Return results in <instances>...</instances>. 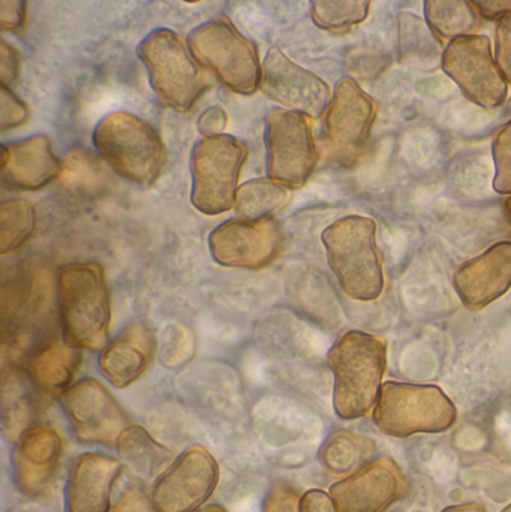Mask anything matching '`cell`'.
<instances>
[{
	"label": "cell",
	"mask_w": 511,
	"mask_h": 512,
	"mask_svg": "<svg viewBox=\"0 0 511 512\" xmlns=\"http://www.w3.org/2000/svg\"><path fill=\"white\" fill-rule=\"evenodd\" d=\"M110 512H161L156 508L152 496L141 484H128L114 502Z\"/></svg>",
	"instance_id": "d6a6232c"
},
{
	"label": "cell",
	"mask_w": 511,
	"mask_h": 512,
	"mask_svg": "<svg viewBox=\"0 0 511 512\" xmlns=\"http://www.w3.org/2000/svg\"><path fill=\"white\" fill-rule=\"evenodd\" d=\"M219 483V465L206 448L189 447L156 478L152 496L161 512H195L212 498Z\"/></svg>",
	"instance_id": "7c38bea8"
},
{
	"label": "cell",
	"mask_w": 511,
	"mask_h": 512,
	"mask_svg": "<svg viewBox=\"0 0 511 512\" xmlns=\"http://www.w3.org/2000/svg\"><path fill=\"white\" fill-rule=\"evenodd\" d=\"M321 240L342 292L351 300H377L384 289V276L374 219L345 216L330 224Z\"/></svg>",
	"instance_id": "3957f363"
},
{
	"label": "cell",
	"mask_w": 511,
	"mask_h": 512,
	"mask_svg": "<svg viewBox=\"0 0 511 512\" xmlns=\"http://www.w3.org/2000/svg\"><path fill=\"white\" fill-rule=\"evenodd\" d=\"M93 143L101 158L135 185H153L167 161L155 129L126 111H114L101 119L93 131Z\"/></svg>",
	"instance_id": "277c9868"
},
{
	"label": "cell",
	"mask_w": 511,
	"mask_h": 512,
	"mask_svg": "<svg viewBox=\"0 0 511 512\" xmlns=\"http://www.w3.org/2000/svg\"><path fill=\"white\" fill-rule=\"evenodd\" d=\"M495 62L507 83L511 84V14L501 18L495 30Z\"/></svg>",
	"instance_id": "d590c367"
},
{
	"label": "cell",
	"mask_w": 511,
	"mask_h": 512,
	"mask_svg": "<svg viewBox=\"0 0 511 512\" xmlns=\"http://www.w3.org/2000/svg\"><path fill=\"white\" fill-rule=\"evenodd\" d=\"M29 117L26 104L21 102L8 86H2L0 89V129L3 132L8 129L17 128L23 125Z\"/></svg>",
	"instance_id": "836d02e7"
},
{
	"label": "cell",
	"mask_w": 511,
	"mask_h": 512,
	"mask_svg": "<svg viewBox=\"0 0 511 512\" xmlns=\"http://www.w3.org/2000/svg\"><path fill=\"white\" fill-rule=\"evenodd\" d=\"M246 158L248 147L231 135L201 137L191 153L192 206L207 216L233 209Z\"/></svg>",
	"instance_id": "ba28073f"
},
{
	"label": "cell",
	"mask_w": 511,
	"mask_h": 512,
	"mask_svg": "<svg viewBox=\"0 0 511 512\" xmlns=\"http://www.w3.org/2000/svg\"><path fill=\"white\" fill-rule=\"evenodd\" d=\"M279 249L281 230L272 219H230L209 236L210 255L224 267L260 270L278 256Z\"/></svg>",
	"instance_id": "9a60e30c"
},
{
	"label": "cell",
	"mask_w": 511,
	"mask_h": 512,
	"mask_svg": "<svg viewBox=\"0 0 511 512\" xmlns=\"http://www.w3.org/2000/svg\"><path fill=\"white\" fill-rule=\"evenodd\" d=\"M119 459L84 453L72 462L65 487V512H110L111 495L122 475Z\"/></svg>",
	"instance_id": "ac0fdd59"
},
{
	"label": "cell",
	"mask_w": 511,
	"mask_h": 512,
	"mask_svg": "<svg viewBox=\"0 0 511 512\" xmlns=\"http://www.w3.org/2000/svg\"><path fill=\"white\" fill-rule=\"evenodd\" d=\"M195 512H227L221 505H209V507H203L201 510Z\"/></svg>",
	"instance_id": "7bdbcfd3"
},
{
	"label": "cell",
	"mask_w": 511,
	"mask_h": 512,
	"mask_svg": "<svg viewBox=\"0 0 511 512\" xmlns=\"http://www.w3.org/2000/svg\"><path fill=\"white\" fill-rule=\"evenodd\" d=\"M260 89L285 110L320 119L329 107L330 89L323 78L272 48L261 65Z\"/></svg>",
	"instance_id": "5bb4252c"
},
{
	"label": "cell",
	"mask_w": 511,
	"mask_h": 512,
	"mask_svg": "<svg viewBox=\"0 0 511 512\" xmlns=\"http://www.w3.org/2000/svg\"><path fill=\"white\" fill-rule=\"evenodd\" d=\"M57 306L66 346L75 351H102L108 345L110 295L101 265L74 262L59 268Z\"/></svg>",
	"instance_id": "6da1fadb"
},
{
	"label": "cell",
	"mask_w": 511,
	"mask_h": 512,
	"mask_svg": "<svg viewBox=\"0 0 511 512\" xmlns=\"http://www.w3.org/2000/svg\"><path fill=\"white\" fill-rule=\"evenodd\" d=\"M456 417L455 405L441 388L402 382L383 384L374 411L378 429L399 439L446 432Z\"/></svg>",
	"instance_id": "8992f818"
},
{
	"label": "cell",
	"mask_w": 511,
	"mask_h": 512,
	"mask_svg": "<svg viewBox=\"0 0 511 512\" xmlns=\"http://www.w3.org/2000/svg\"><path fill=\"white\" fill-rule=\"evenodd\" d=\"M371 2H311V17L318 27L330 32H345L368 18Z\"/></svg>",
	"instance_id": "4dcf8cb0"
},
{
	"label": "cell",
	"mask_w": 511,
	"mask_h": 512,
	"mask_svg": "<svg viewBox=\"0 0 511 512\" xmlns=\"http://www.w3.org/2000/svg\"><path fill=\"white\" fill-rule=\"evenodd\" d=\"M80 355L65 343L53 342L29 361V375L36 387L62 396L71 387Z\"/></svg>",
	"instance_id": "cb8c5ba5"
},
{
	"label": "cell",
	"mask_w": 511,
	"mask_h": 512,
	"mask_svg": "<svg viewBox=\"0 0 511 512\" xmlns=\"http://www.w3.org/2000/svg\"><path fill=\"white\" fill-rule=\"evenodd\" d=\"M333 384V408L342 420L365 417L377 405L387 363L386 340L365 331L342 334L327 354Z\"/></svg>",
	"instance_id": "7a4b0ae2"
},
{
	"label": "cell",
	"mask_w": 511,
	"mask_h": 512,
	"mask_svg": "<svg viewBox=\"0 0 511 512\" xmlns=\"http://www.w3.org/2000/svg\"><path fill=\"white\" fill-rule=\"evenodd\" d=\"M368 459V442L348 432L333 433L320 451L323 468L335 477H348Z\"/></svg>",
	"instance_id": "f1b7e54d"
},
{
	"label": "cell",
	"mask_w": 511,
	"mask_h": 512,
	"mask_svg": "<svg viewBox=\"0 0 511 512\" xmlns=\"http://www.w3.org/2000/svg\"><path fill=\"white\" fill-rule=\"evenodd\" d=\"M189 50L198 63L215 72L222 84L239 95L260 87L257 47L225 18H213L189 33Z\"/></svg>",
	"instance_id": "52a82bcc"
},
{
	"label": "cell",
	"mask_w": 511,
	"mask_h": 512,
	"mask_svg": "<svg viewBox=\"0 0 511 512\" xmlns=\"http://www.w3.org/2000/svg\"><path fill=\"white\" fill-rule=\"evenodd\" d=\"M473 3L486 20L500 21L511 14V0H476Z\"/></svg>",
	"instance_id": "60d3db41"
},
{
	"label": "cell",
	"mask_w": 511,
	"mask_h": 512,
	"mask_svg": "<svg viewBox=\"0 0 511 512\" xmlns=\"http://www.w3.org/2000/svg\"><path fill=\"white\" fill-rule=\"evenodd\" d=\"M227 113L221 107H210L209 110L201 114L198 120V129L203 137L207 135H219L227 126Z\"/></svg>",
	"instance_id": "ab89813d"
},
{
	"label": "cell",
	"mask_w": 511,
	"mask_h": 512,
	"mask_svg": "<svg viewBox=\"0 0 511 512\" xmlns=\"http://www.w3.org/2000/svg\"><path fill=\"white\" fill-rule=\"evenodd\" d=\"M377 116L374 99L350 77L336 84L324 114V147L342 167H353L365 155Z\"/></svg>",
	"instance_id": "30bf717a"
},
{
	"label": "cell",
	"mask_w": 511,
	"mask_h": 512,
	"mask_svg": "<svg viewBox=\"0 0 511 512\" xmlns=\"http://www.w3.org/2000/svg\"><path fill=\"white\" fill-rule=\"evenodd\" d=\"M3 436L6 441L17 442L32 424L35 414V399L30 393L29 379L12 372L3 378Z\"/></svg>",
	"instance_id": "83f0119b"
},
{
	"label": "cell",
	"mask_w": 511,
	"mask_h": 512,
	"mask_svg": "<svg viewBox=\"0 0 511 512\" xmlns=\"http://www.w3.org/2000/svg\"><path fill=\"white\" fill-rule=\"evenodd\" d=\"M59 182L74 197L96 198L107 191L110 176L93 153L72 149L60 164Z\"/></svg>",
	"instance_id": "d4e9b609"
},
{
	"label": "cell",
	"mask_w": 511,
	"mask_h": 512,
	"mask_svg": "<svg viewBox=\"0 0 511 512\" xmlns=\"http://www.w3.org/2000/svg\"><path fill=\"white\" fill-rule=\"evenodd\" d=\"M18 69H20V59H18L17 51L3 39L0 44V81H2V86H8L9 83H14L17 80Z\"/></svg>",
	"instance_id": "74e56055"
},
{
	"label": "cell",
	"mask_w": 511,
	"mask_h": 512,
	"mask_svg": "<svg viewBox=\"0 0 511 512\" xmlns=\"http://www.w3.org/2000/svg\"><path fill=\"white\" fill-rule=\"evenodd\" d=\"M63 412L83 444L113 445L128 427V418L113 394L93 378L72 384L60 396Z\"/></svg>",
	"instance_id": "4fadbf2b"
},
{
	"label": "cell",
	"mask_w": 511,
	"mask_h": 512,
	"mask_svg": "<svg viewBox=\"0 0 511 512\" xmlns=\"http://www.w3.org/2000/svg\"><path fill=\"white\" fill-rule=\"evenodd\" d=\"M137 53L146 66L153 92L179 113L191 110L209 87V78L173 30H153L138 44Z\"/></svg>",
	"instance_id": "5b68a950"
},
{
	"label": "cell",
	"mask_w": 511,
	"mask_h": 512,
	"mask_svg": "<svg viewBox=\"0 0 511 512\" xmlns=\"http://www.w3.org/2000/svg\"><path fill=\"white\" fill-rule=\"evenodd\" d=\"M506 212H507V216H509V219H510V222H511V197L509 198V200H507Z\"/></svg>",
	"instance_id": "ee69618b"
},
{
	"label": "cell",
	"mask_w": 511,
	"mask_h": 512,
	"mask_svg": "<svg viewBox=\"0 0 511 512\" xmlns=\"http://www.w3.org/2000/svg\"><path fill=\"white\" fill-rule=\"evenodd\" d=\"M26 20V2L2 0L0 2V24L5 30L21 29Z\"/></svg>",
	"instance_id": "8d00e7d4"
},
{
	"label": "cell",
	"mask_w": 511,
	"mask_h": 512,
	"mask_svg": "<svg viewBox=\"0 0 511 512\" xmlns=\"http://www.w3.org/2000/svg\"><path fill=\"white\" fill-rule=\"evenodd\" d=\"M492 155L495 164L494 189L498 194L511 197V120L495 134Z\"/></svg>",
	"instance_id": "1f68e13d"
},
{
	"label": "cell",
	"mask_w": 511,
	"mask_h": 512,
	"mask_svg": "<svg viewBox=\"0 0 511 512\" xmlns=\"http://www.w3.org/2000/svg\"><path fill=\"white\" fill-rule=\"evenodd\" d=\"M302 496L290 486L279 481L272 486L264 499L263 512H299Z\"/></svg>",
	"instance_id": "e575fe53"
},
{
	"label": "cell",
	"mask_w": 511,
	"mask_h": 512,
	"mask_svg": "<svg viewBox=\"0 0 511 512\" xmlns=\"http://www.w3.org/2000/svg\"><path fill=\"white\" fill-rule=\"evenodd\" d=\"M501 512H511V504L507 505V507Z\"/></svg>",
	"instance_id": "f6af8a7d"
},
{
	"label": "cell",
	"mask_w": 511,
	"mask_h": 512,
	"mask_svg": "<svg viewBox=\"0 0 511 512\" xmlns=\"http://www.w3.org/2000/svg\"><path fill=\"white\" fill-rule=\"evenodd\" d=\"M155 348L152 331L141 322H135L102 349L98 360L99 372L113 387L122 390L146 373Z\"/></svg>",
	"instance_id": "44dd1931"
},
{
	"label": "cell",
	"mask_w": 511,
	"mask_h": 512,
	"mask_svg": "<svg viewBox=\"0 0 511 512\" xmlns=\"http://www.w3.org/2000/svg\"><path fill=\"white\" fill-rule=\"evenodd\" d=\"M290 201V192L285 186L270 179H254L243 183L236 192L237 215L245 221L258 222L284 209Z\"/></svg>",
	"instance_id": "4316f807"
},
{
	"label": "cell",
	"mask_w": 511,
	"mask_h": 512,
	"mask_svg": "<svg viewBox=\"0 0 511 512\" xmlns=\"http://www.w3.org/2000/svg\"><path fill=\"white\" fill-rule=\"evenodd\" d=\"M441 68L479 107L494 110L506 102L509 86L495 62L488 36H465L450 41L444 48Z\"/></svg>",
	"instance_id": "8fae6325"
},
{
	"label": "cell",
	"mask_w": 511,
	"mask_h": 512,
	"mask_svg": "<svg viewBox=\"0 0 511 512\" xmlns=\"http://www.w3.org/2000/svg\"><path fill=\"white\" fill-rule=\"evenodd\" d=\"M35 207L24 200L6 201L0 207V254L20 248L35 230Z\"/></svg>",
	"instance_id": "f546056e"
},
{
	"label": "cell",
	"mask_w": 511,
	"mask_h": 512,
	"mask_svg": "<svg viewBox=\"0 0 511 512\" xmlns=\"http://www.w3.org/2000/svg\"><path fill=\"white\" fill-rule=\"evenodd\" d=\"M453 285L462 303L471 310L503 297L511 288V242L491 246L456 270Z\"/></svg>",
	"instance_id": "d6986e66"
},
{
	"label": "cell",
	"mask_w": 511,
	"mask_h": 512,
	"mask_svg": "<svg viewBox=\"0 0 511 512\" xmlns=\"http://www.w3.org/2000/svg\"><path fill=\"white\" fill-rule=\"evenodd\" d=\"M62 457V438L47 426L30 427L14 444L12 475L17 489L29 498L44 495Z\"/></svg>",
	"instance_id": "e0dca14e"
},
{
	"label": "cell",
	"mask_w": 511,
	"mask_h": 512,
	"mask_svg": "<svg viewBox=\"0 0 511 512\" xmlns=\"http://www.w3.org/2000/svg\"><path fill=\"white\" fill-rule=\"evenodd\" d=\"M267 179L299 189L306 185L318 161L309 117L275 108L264 120Z\"/></svg>",
	"instance_id": "9c48e42d"
},
{
	"label": "cell",
	"mask_w": 511,
	"mask_h": 512,
	"mask_svg": "<svg viewBox=\"0 0 511 512\" xmlns=\"http://www.w3.org/2000/svg\"><path fill=\"white\" fill-rule=\"evenodd\" d=\"M425 17L432 32L449 42L473 36L479 27V11L470 0H429Z\"/></svg>",
	"instance_id": "484cf974"
},
{
	"label": "cell",
	"mask_w": 511,
	"mask_h": 512,
	"mask_svg": "<svg viewBox=\"0 0 511 512\" xmlns=\"http://www.w3.org/2000/svg\"><path fill=\"white\" fill-rule=\"evenodd\" d=\"M399 62L419 72L437 71L443 62V45L426 20L401 12L398 15Z\"/></svg>",
	"instance_id": "7402d4cb"
},
{
	"label": "cell",
	"mask_w": 511,
	"mask_h": 512,
	"mask_svg": "<svg viewBox=\"0 0 511 512\" xmlns=\"http://www.w3.org/2000/svg\"><path fill=\"white\" fill-rule=\"evenodd\" d=\"M114 445L120 462L144 480L158 478L174 462L170 448L137 424L126 427Z\"/></svg>",
	"instance_id": "603a6c76"
},
{
	"label": "cell",
	"mask_w": 511,
	"mask_h": 512,
	"mask_svg": "<svg viewBox=\"0 0 511 512\" xmlns=\"http://www.w3.org/2000/svg\"><path fill=\"white\" fill-rule=\"evenodd\" d=\"M299 512H339L330 493L312 489L303 493L300 498Z\"/></svg>",
	"instance_id": "f35d334b"
},
{
	"label": "cell",
	"mask_w": 511,
	"mask_h": 512,
	"mask_svg": "<svg viewBox=\"0 0 511 512\" xmlns=\"http://www.w3.org/2000/svg\"><path fill=\"white\" fill-rule=\"evenodd\" d=\"M407 492V480L389 457L372 460L336 481L329 493L339 512H386Z\"/></svg>",
	"instance_id": "2e32d148"
},
{
	"label": "cell",
	"mask_w": 511,
	"mask_h": 512,
	"mask_svg": "<svg viewBox=\"0 0 511 512\" xmlns=\"http://www.w3.org/2000/svg\"><path fill=\"white\" fill-rule=\"evenodd\" d=\"M441 512H488L479 502H465V504L452 505Z\"/></svg>",
	"instance_id": "b9f144b4"
},
{
	"label": "cell",
	"mask_w": 511,
	"mask_h": 512,
	"mask_svg": "<svg viewBox=\"0 0 511 512\" xmlns=\"http://www.w3.org/2000/svg\"><path fill=\"white\" fill-rule=\"evenodd\" d=\"M62 161L54 155L50 140L44 135L17 141L11 146H2L3 180L12 188L38 191L51 180L59 179Z\"/></svg>",
	"instance_id": "ffe728a7"
}]
</instances>
